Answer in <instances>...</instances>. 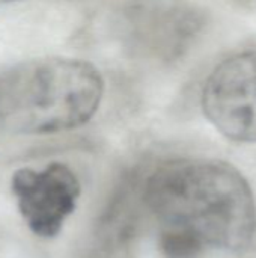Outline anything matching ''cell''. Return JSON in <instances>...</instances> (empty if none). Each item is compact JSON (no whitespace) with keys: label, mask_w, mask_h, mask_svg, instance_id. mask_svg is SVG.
Returning <instances> with one entry per match:
<instances>
[{"label":"cell","mask_w":256,"mask_h":258,"mask_svg":"<svg viewBox=\"0 0 256 258\" xmlns=\"http://www.w3.org/2000/svg\"><path fill=\"white\" fill-rule=\"evenodd\" d=\"M146 197L164 230L187 233L205 246L238 251L255 237L252 189L226 162L183 159L164 163L151 175Z\"/></svg>","instance_id":"6da1fadb"},{"label":"cell","mask_w":256,"mask_h":258,"mask_svg":"<svg viewBox=\"0 0 256 258\" xmlns=\"http://www.w3.org/2000/svg\"><path fill=\"white\" fill-rule=\"evenodd\" d=\"M104 80L89 62L44 57L0 71V132L48 135L78 128L97 113Z\"/></svg>","instance_id":"7a4b0ae2"},{"label":"cell","mask_w":256,"mask_h":258,"mask_svg":"<svg viewBox=\"0 0 256 258\" xmlns=\"http://www.w3.org/2000/svg\"><path fill=\"white\" fill-rule=\"evenodd\" d=\"M202 110L226 138L256 142V50L220 62L202 88Z\"/></svg>","instance_id":"3957f363"},{"label":"cell","mask_w":256,"mask_h":258,"mask_svg":"<svg viewBox=\"0 0 256 258\" xmlns=\"http://www.w3.org/2000/svg\"><path fill=\"white\" fill-rule=\"evenodd\" d=\"M11 187L27 227L44 239L59 234L80 197L78 178L71 168L57 162L42 171L18 169L12 175Z\"/></svg>","instance_id":"277c9868"},{"label":"cell","mask_w":256,"mask_h":258,"mask_svg":"<svg viewBox=\"0 0 256 258\" xmlns=\"http://www.w3.org/2000/svg\"><path fill=\"white\" fill-rule=\"evenodd\" d=\"M204 243L196 237L177 231L164 230L161 237V249L166 258H198L202 254Z\"/></svg>","instance_id":"5b68a950"},{"label":"cell","mask_w":256,"mask_h":258,"mask_svg":"<svg viewBox=\"0 0 256 258\" xmlns=\"http://www.w3.org/2000/svg\"><path fill=\"white\" fill-rule=\"evenodd\" d=\"M12 2H18V0H0V6L6 5V3H12Z\"/></svg>","instance_id":"8992f818"}]
</instances>
